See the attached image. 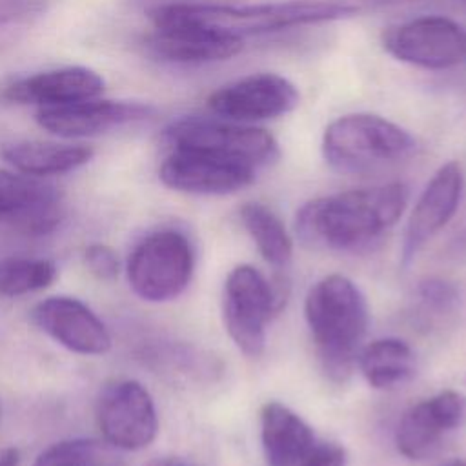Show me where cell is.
<instances>
[{"label":"cell","mask_w":466,"mask_h":466,"mask_svg":"<svg viewBox=\"0 0 466 466\" xmlns=\"http://www.w3.org/2000/svg\"><path fill=\"white\" fill-rule=\"evenodd\" d=\"M193 269V244L182 231L173 228L146 235L126 260L127 284L146 302L177 299L191 282Z\"/></svg>","instance_id":"cell-5"},{"label":"cell","mask_w":466,"mask_h":466,"mask_svg":"<svg viewBox=\"0 0 466 466\" xmlns=\"http://www.w3.org/2000/svg\"><path fill=\"white\" fill-rule=\"evenodd\" d=\"M104 91V78L84 66H66L18 78L4 87L0 96L15 104L38 107L66 106L96 98Z\"/></svg>","instance_id":"cell-18"},{"label":"cell","mask_w":466,"mask_h":466,"mask_svg":"<svg viewBox=\"0 0 466 466\" xmlns=\"http://www.w3.org/2000/svg\"><path fill=\"white\" fill-rule=\"evenodd\" d=\"M260 441L268 466H304L319 442L309 424L277 400L260 410Z\"/></svg>","instance_id":"cell-19"},{"label":"cell","mask_w":466,"mask_h":466,"mask_svg":"<svg viewBox=\"0 0 466 466\" xmlns=\"http://www.w3.org/2000/svg\"><path fill=\"white\" fill-rule=\"evenodd\" d=\"M55 0H0V53L13 47Z\"/></svg>","instance_id":"cell-24"},{"label":"cell","mask_w":466,"mask_h":466,"mask_svg":"<svg viewBox=\"0 0 466 466\" xmlns=\"http://www.w3.org/2000/svg\"><path fill=\"white\" fill-rule=\"evenodd\" d=\"M164 142L171 149L206 151L257 171L273 164L280 155L279 144L269 131L218 116L180 118L164 129Z\"/></svg>","instance_id":"cell-6"},{"label":"cell","mask_w":466,"mask_h":466,"mask_svg":"<svg viewBox=\"0 0 466 466\" xmlns=\"http://www.w3.org/2000/svg\"><path fill=\"white\" fill-rule=\"evenodd\" d=\"M464 424L466 395L446 390L404 411L395 430V444L406 459L422 461L435 455L444 439Z\"/></svg>","instance_id":"cell-13"},{"label":"cell","mask_w":466,"mask_h":466,"mask_svg":"<svg viewBox=\"0 0 466 466\" xmlns=\"http://www.w3.org/2000/svg\"><path fill=\"white\" fill-rule=\"evenodd\" d=\"M382 47L397 60L450 69L466 62V29L446 16H419L382 33Z\"/></svg>","instance_id":"cell-9"},{"label":"cell","mask_w":466,"mask_h":466,"mask_svg":"<svg viewBox=\"0 0 466 466\" xmlns=\"http://www.w3.org/2000/svg\"><path fill=\"white\" fill-rule=\"evenodd\" d=\"M275 288L257 268L235 266L224 282L222 317L235 346L248 357H260L266 348V322L284 304Z\"/></svg>","instance_id":"cell-7"},{"label":"cell","mask_w":466,"mask_h":466,"mask_svg":"<svg viewBox=\"0 0 466 466\" xmlns=\"http://www.w3.org/2000/svg\"><path fill=\"white\" fill-rule=\"evenodd\" d=\"M29 317L42 333L71 353L100 357L113 346L104 320L76 297H47L33 306Z\"/></svg>","instance_id":"cell-11"},{"label":"cell","mask_w":466,"mask_h":466,"mask_svg":"<svg viewBox=\"0 0 466 466\" xmlns=\"http://www.w3.org/2000/svg\"><path fill=\"white\" fill-rule=\"evenodd\" d=\"M408 198L410 189L402 182L313 198L297 211L295 233L313 249L359 251L400 218Z\"/></svg>","instance_id":"cell-1"},{"label":"cell","mask_w":466,"mask_h":466,"mask_svg":"<svg viewBox=\"0 0 466 466\" xmlns=\"http://www.w3.org/2000/svg\"><path fill=\"white\" fill-rule=\"evenodd\" d=\"M417 297H419L420 304L426 309L444 313V311H450L457 306L459 289L444 279L430 277V279H424V280L419 282Z\"/></svg>","instance_id":"cell-26"},{"label":"cell","mask_w":466,"mask_h":466,"mask_svg":"<svg viewBox=\"0 0 466 466\" xmlns=\"http://www.w3.org/2000/svg\"><path fill=\"white\" fill-rule=\"evenodd\" d=\"M98 442L91 439H67L40 451L33 466H98Z\"/></svg>","instance_id":"cell-25"},{"label":"cell","mask_w":466,"mask_h":466,"mask_svg":"<svg viewBox=\"0 0 466 466\" xmlns=\"http://www.w3.org/2000/svg\"><path fill=\"white\" fill-rule=\"evenodd\" d=\"M304 466H346V450L337 442H317Z\"/></svg>","instance_id":"cell-28"},{"label":"cell","mask_w":466,"mask_h":466,"mask_svg":"<svg viewBox=\"0 0 466 466\" xmlns=\"http://www.w3.org/2000/svg\"><path fill=\"white\" fill-rule=\"evenodd\" d=\"M56 279V266L49 258H0V297H22L42 291Z\"/></svg>","instance_id":"cell-23"},{"label":"cell","mask_w":466,"mask_h":466,"mask_svg":"<svg viewBox=\"0 0 466 466\" xmlns=\"http://www.w3.org/2000/svg\"><path fill=\"white\" fill-rule=\"evenodd\" d=\"M357 13V5L342 0H280L246 5L169 2L155 5L149 11V18L189 22L213 33L242 40L253 35L344 20Z\"/></svg>","instance_id":"cell-2"},{"label":"cell","mask_w":466,"mask_h":466,"mask_svg":"<svg viewBox=\"0 0 466 466\" xmlns=\"http://www.w3.org/2000/svg\"><path fill=\"white\" fill-rule=\"evenodd\" d=\"M0 157L18 173L44 178L71 173L93 158V149L82 144L44 140H9L0 144Z\"/></svg>","instance_id":"cell-20"},{"label":"cell","mask_w":466,"mask_h":466,"mask_svg":"<svg viewBox=\"0 0 466 466\" xmlns=\"http://www.w3.org/2000/svg\"><path fill=\"white\" fill-rule=\"evenodd\" d=\"M357 366L371 388L390 390L413 377L415 353L400 339H377L360 348Z\"/></svg>","instance_id":"cell-21"},{"label":"cell","mask_w":466,"mask_h":466,"mask_svg":"<svg viewBox=\"0 0 466 466\" xmlns=\"http://www.w3.org/2000/svg\"><path fill=\"white\" fill-rule=\"evenodd\" d=\"M157 109L137 100H82L66 106L38 107L35 120L56 137L82 138L95 137L127 124L151 118Z\"/></svg>","instance_id":"cell-14"},{"label":"cell","mask_w":466,"mask_h":466,"mask_svg":"<svg viewBox=\"0 0 466 466\" xmlns=\"http://www.w3.org/2000/svg\"><path fill=\"white\" fill-rule=\"evenodd\" d=\"M238 215L262 258L275 268H286L293 255V242L280 218L260 202L242 204Z\"/></svg>","instance_id":"cell-22"},{"label":"cell","mask_w":466,"mask_h":466,"mask_svg":"<svg viewBox=\"0 0 466 466\" xmlns=\"http://www.w3.org/2000/svg\"><path fill=\"white\" fill-rule=\"evenodd\" d=\"M95 420L102 439L122 451L147 448L160 426L151 393L135 379L104 384L95 402Z\"/></svg>","instance_id":"cell-8"},{"label":"cell","mask_w":466,"mask_h":466,"mask_svg":"<svg viewBox=\"0 0 466 466\" xmlns=\"http://www.w3.org/2000/svg\"><path fill=\"white\" fill-rule=\"evenodd\" d=\"M441 466H466V461H464V459H453V461L442 462Z\"/></svg>","instance_id":"cell-32"},{"label":"cell","mask_w":466,"mask_h":466,"mask_svg":"<svg viewBox=\"0 0 466 466\" xmlns=\"http://www.w3.org/2000/svg\"><path fill=\"white\" fill-rule=\"evenodd\" d=\"M20 453L16 448H5L0 451V466H18Z\"/></svg>","instance_id":"cell-30"},{"label":"cell","mask_w":466,"mask_h":466,"mask_svg":"<svg viewBox=\"0 0 466 466\" xmlns=\"http://www.w3.org/2000/svg\"><path fill=\"white\" fill-rule=\"evenodd\" d=\"M62 218V195L53 184L0 169V222L38 237L55 231Z\"/></svg>","instance_id":"cell-15"},{"label":"cell","mask_w":466,"mask_h":466,"mask_svg":"<svg viewBox=\"0 0 466 466\" xmlns=\"http://www.w3.org/2000/svg\"><path fill=\"white\" fill-rule=\"evenodd\" d=\"M446 255L457 262H466V228H462L446 246Z\"/></svg>","instance_id":"cell-29"},{"label":"cell","mask_w":466,"mask_h":466,"mask_svg":"<svg viewBox=\"0 0 466 466\" xmlns=\"http://www.w3.org/2000/svg\"><path fill=\"white\" fill-rule=\"evenodd\" d=\"M257 169L197 149H171L158 167L169 189L189 195H229L249 186Z\"/></svg>","instance_id":"cell-12"},{"label":"cell","mask_w":466,"mask_h":466,"mask_svg":"<svg viewBox=\"0 0 466 466\" xmlns=\"http://www.w3.org/2000/svg\"><path fill=\"white\" fill-rule=\"evenodd\" d=\"M153 31L144 38V47L157 58L173 64H209L228 60L242 51V40L224 36L200 25L149 18Z\"/></svg>","instance_id":"cell-17"},{"label":"cell","mask_w":466,"mask_h":466,"mask_svg":"<svg viewBox=\"0 0 466 466\" xmlns=\"http://www.w3.org/2000/svg\"><path fill=\"white\" fill-rule=\"evenodd\" d=\"M146 466H191L187 462H184L182 459H175V457H158L149 461Z\"/></svg>","instance_id":"cell-31"},{"label":"cell","mask_w":466,"mask_h":466,"mask_svg":"<svg viewBox=\"0 0 466 466\" xmlns=\"http://www.w3.org/2000/svg\"><path fill=\"white\" fill-rule=\"evenodd\" d=\"M462 187L464 177L459 162L450 160L435 171L410 213L400 248L402 266H408L420 248L451 220L459 208Z\"/></svg>","instance_id":"cell-16"},{"label":"cell","mask_w":466,"mask_h":466,"mask_svg":"<svg viewBox=\"0 0 466 466\" xmlns=\"http://www.w3.org/2000/svg\"><path fill=\"white\" fill-rule=\"evenodd\" d=\"M293 82L277 73H253L220 86L208 96V107L218 118L249 124L277 118L299 106Z\"/></svg>","instance_id":"cell-10"},{"label":"cell","mask_w":466,"mask_h":466,"mask_svg":"<svg viewBox=\"0 0 466 466\" xmlns=\"http://www.w3.org/2000/svg\"><path fill=\"white\" fill-rule=\"evenodd\" d=\"M304 317L322 370L331 380L344 382L357 366L360 342L370 324L366 297L353 280L333 273L309 288Z\"/></svg>","instance_id":"cell-3"},{"label":"cell","mask_w":466,"mask_h":466,"mask_svg":"<svg viewBox=\"0 0 466 466\" xmlns=\"http://www.w3.org/2000/svg\"><path fill=\"white\" fill-rule=\"evenodd\" d=\"M417 151L413 135L399 124L373 115L339 116L322 135L324 160L340 173L364 175L397 166Z\"/></svg>","instance_id":"cell-4"},{"label":"cell","mask_w":466,"mask_h":466,"mask_svg":"<svg viewBox=\"0 0 466 466\" xmlns=\"http://www.w3.org/2000/svg\"><path fill=\"white\" fill-rule=\"evenodd\" d=\"M84 262L87 269L100 280H113L120 273L118 253L104 242L89 244L84 251Z\"/></svg>","instance_id":"cell-27"}]
</instances>
